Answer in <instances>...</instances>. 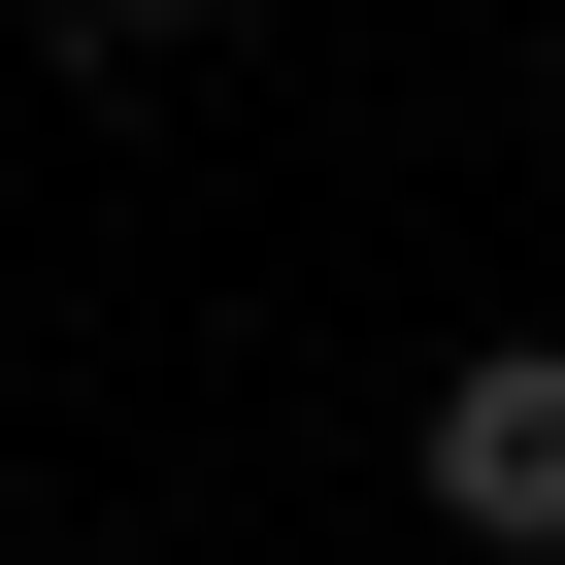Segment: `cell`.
Segmentation results:
<instances>
[{"instance_id":"6da1fadb","label":"cell","mask_w":565,"mask_h":565,"mask_svg":"<svg viewBox=\"0 0 565 565\" xmlns=\"http://www.w3.org/2000/svg\"><path fill=\"white\" fill-rule=\"evenodd\" d=\"M399 499H433L466 565H565V333H466L433 433H399Z\"/></svg>"},{"instance_id":"7a4b0ae2","label":"cell","mask_w":565,"mask_h":565,"mask_svg":"<svg viewBox=\"0 0 565 565\" xmlns=\"http://www.w3.org/2000/svg\"><path fill=\"white\" fill-rule=\"evenodd\" d=\"M200 34H266V0H67V67H200Z\"/></svg>"},{"instance_id":"3957f363","label":"cell","mask_w":565,"mask_h":565,"mask_svg":"<svg viewBox=\"0 0 565 565\" xmlns=\"http://www.w3.org/2000/svg\"><path fill=\"white\" fill-rule=\"evenodd\" d=\"M532 100H565V34H532Z\"/></svg>"}]
</instances>
